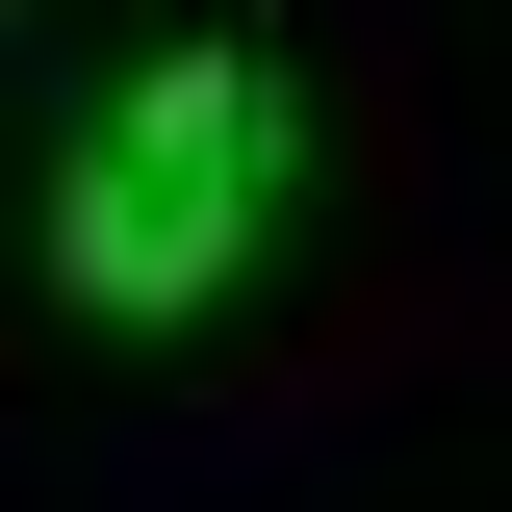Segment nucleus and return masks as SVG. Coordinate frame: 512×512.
I'll list each match as a JSON object with an SVG mask.
<instances>
[{"instance_id": "nucleus-1", "label": "nucleus", "mask_w": 512, "mask_h": 512, "mask_svg": "<svg viewBox=\"0 0 512 512\" xmlns=\"http://www.w3.org/2000/svg\"><path fill=\"white\" fill-rule=\"evenodd\" d=\"M256 205H282V77L256 52H154L103 128H77V180H52V282L103 333H180L256 256Z\"/></svg>"}]
</instances>
